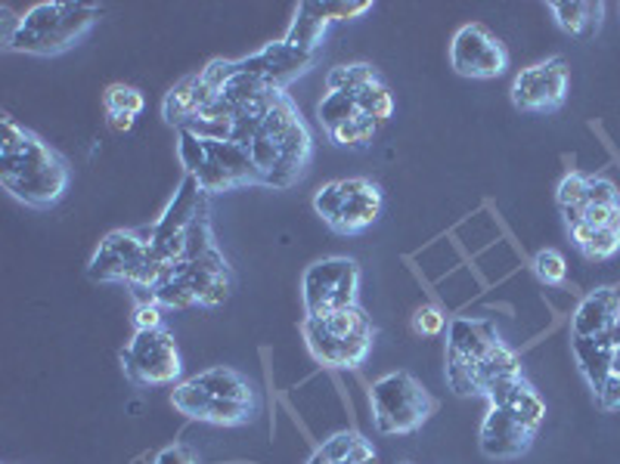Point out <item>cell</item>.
I'll return each instance as SVG.
<instances>
[{
    "mask_svg": "<svg viewBox=\"0 0 620 464\" xmlns=\"http://www.w3.org/2000/svg\"><path fill=\"white\" fill-rule=\"evenodd\" d=\"M596 397H599L602 409H620V375H608Z\"/></svg>",
    "mask_w": 620,
    "mask_h": 464,
    "instance_id": "74e56055",
    "label": "cell"
},
{
    "mask_svg": "<svg viewBox=\"0 0 620 464\" xmlns=\"http://www.w3.org/2000/svg\"><path fill=\"white\" fill-rule=\"evenodd\" d=\"M249 152H252V162L261 177V186L289 190L304 177L311 155H314V140H311V127L304 125L295 100L286 90H277L274 106L267 112L264 125L257 127Z\"/></svg>",
    "mask_w": 620,
    "mask_h": 464,
    "instance_id": "7a4b0ae2",
    "label": "cell"
},
{
    "mask_svg": "<svg viewBox=\"0 0 620 464\" xmlns=\"http://www.w3.org/2000/svg\"><path fill=\"white\" fill-rule=\"evenodd\" d=\"M193 384L199 394L212 397V400H230V402H249V405H257V394L252 387V381L245 375H239L236 369H227V365H214V369H205L199 372L195 378H187Z\"/></svg>",
    "mask_w": 620,
    "mask_h": 464,
    "instance_id": "ffe728a7",
    "label": "cell"
},
{
    "mask_svg": "<svg viewBox=\"0 0 620 464\" xmlns=\"http://www.w3.org/2000/svg\"><path fill=\"white\" fill-rule=\"evenodd\" d=\"M379 81V72L372 65L354 63V65H336L329 75H326V90H347V93H357L360 87Z\"/></svg>",
    "mask_w": 620,
    "mask_h": 464,
    "instance_id": "f1b7e54d",
    "label": "cell"
},
{
    "mask_svg": "<svg viewBox=\"0 0 620 464\" xmlns=\"http://www.w3.org/2000/svg\"><path fill=\"white\" fill-rule=\"evenodd\" d=\"M531 267H534L536 279H540L543 285H549V288H561L565 279H568V260H565V254L556 252V248L536 252Z\"/></svg>",
    "mask_w": 620,
    "mask_h": 464,
    "instance_id": "4dcf8cb0",
    "label": "cell"
},
{
    "mask_svg": "<svg viewBox=\"0 0 620 464\" xmlns=\"http://www.w3.org/2000/svg\"><path fill=\"white\" fill-rule=\"evenodd\" d=\"M571 239H574V248L586 260H611L620 252V232L596 230V227L578 223V227H571Z\"/></svg>",
    "mask_w": 620,
    "mask_h": 464,
    "instance_id": "484cf974",
    "label": "cell"
},
{
    "mask_svg": "<svg viewBox=\"0 0 620 464\" xmlns=\"http://www.w3.org/2000/svg\"><path fill=\"white\" fill-rule=\"evenodd\" d=\"M314 56H317L314 50H304V47H295L289 41H277L267 43L255 56L239 60V68L261 78L264 85L274 87V90H286L289 81H295L301 72H307L314 65Z\"/></svg>",
    "mask_w": 620,
    "mask_h": 464,
    "instance_id": "5bb4252c",
    "label": "cell"
},
{
    "mask_svg": "<svg viewBox=\"0 0 620 464\" xmlns=\"http://www.w3.org/2000/svg\"><path fill=\"white\" fill-rule=\"evenodd\" d=\"M574 357H578L580 372L586 384L599 394L602 384L611 375V357H615V340L611 335H602V338H574Z\"/></svg>",
    "mask_w": 620,
    "mask_h": 464,
    "instance_id": "603a6c76",
    "label": "cell"
},
{
    "mask_svg": "<svg viewBox=\"0 0 620 464\" xmlns=\"http://www.w3.org/2000/svg\"><path fill=\"white\" fill-rule=\"evenodd\" d=\"M488 400H491V405H503L515 422H521L531 430H536L543 424V415H546V405L540 400V394L524 378L499 381L488 394Z\"/></svg>",
    "mask_w": 620,
    "mask_h": 464,
    "instance_id": "ac0fdd59",
    "label": "cell"
},
{
    "mask_svg": "<svg viewBox=\"0 0 620 464\" xmlns=\"http://www.w3.org/2000/svg\"><path fill=\"white\" fill-rule=\"evenodd\" d=\"M326 7V16L332 22H344V20H354V16H364L372 10V3H322Z\"/></svg>",
    "mask_w": 620,
    "mask_h": 464,
    "instance_id": "e575fe53",
    "label": "cell"
},
{
    "mask_svg": "<svg viewBox=\"0 0 620 464\" xmlns=\"http://www.w3.org/2000/svg\"><path fill=\"white\" fill-rule=\"evenodd\" d=\"M143 106H147L143 93L130 85H109L106 93H103V108H106L109 127H112L115 133H128L134 121H137V115L143 112Z\"/></svg>",
    "mask_w": 620,
    "mask_h": 464,
    "instance_id": "cb8c5ba5",
    "label": "cell"
},
{
    "mask_svg": "<svg viewBox=\"0 0 620 464\" xmlns=\"http://www.w3.org/2000/svg\"><path fill=\"white\" fill-rule=\"evenodd\" d=\"M491 319H453L447 335V384L459 397H475L471 372L499 344Z\"/></svg>",
    "mask_w": 620,
    "mask_h": 464,
    "instance_id": "30bf717a",
    "label": "cell"
},
{
    "mask_svg": "<svg viewBox=\"0 0 620 464\" xmlns=\"http://www.w3.org/2000/svg\"><path fill=\"white\" fill-rule=\"evenodd\" d=\"M212 100L214 93L205 87L202 75L195 72V75H187L184 81H177V85L168 90V96H165V103H162V115H165L168 125L180 130V127L190 125L195 115L208 106Z\"/></svg>",
    "mask_w": 620,
    "mask_h": 464,
    "instance_id": "d6986e66",
    "label": "cell"
},
{
    "mask_svg": "<svg viewBox=\"0 0 620 464\" xmlns=\"http://www.w3.org/2000/svg\"><path fill=\"white\" fill-rule=\"evenodd\" d=\"M450 65L463 78L491 81L509 68V50L503 47V41L493 35L491 28H484L481 22H469L450 41Z\"/></svg>",
    "mask_w": 620,
    "mask_h": 464,
    "instance_id": "7c38bea8",
    "label": "cell"
},
{
    "mask_svg": "<svg viewBox=\"0 0 620 464\" xmlns=\"http://www.w3.org/2000/svg\"><path fill=\"white\" fill-rule=\"evenodd\" d=\"M583 198H586V173H578V170L565 173V177H561V183H558V190H556L558 211L583 208Z\"/></svg>",
    "mask_w": 620,
    "mask_h": 464,
    "instance_id": "1f68e13d",
    "label": "cell"
},
{
    "mask_svg": "<svg viewBox=\"0 0 620 464\" xmlns=\"http://www.w3.org/2000/svg\"><path fill=\"white\" fill-rule=\"evenodd\" d=\"M307 464H329V459H326V455H322L320 449H317V452L311 455V462H307Z\"/></svg>",
    "mask_w": 620,
    "mask_h": 464,
    "instance_id": "ab89813d",
    "label": "cell"
},
{
    "mask_svg": "<svg viewBox=\"0 0 620 464\" xmlns=\"http://www.w3.org/2000/svg\"><path fill=\"white\" fill-rule=\"evenodd\" d=\"M608 205H620L618 186L608 177H586V198L583 208H608Z\"/></svg>",
    "mask_w": 620,
    "mask_h": 464,
    "instance_id": "836d02e7",
    "label": "cell"
},
{
    "mask_svg": "<svg viewBox=\"0 0 620 464\" xmlns=\"http://www.w3.org/2000/svg\"><path fill=\"white\" fill-rule=\"evenodd\" d=\"M97 20H100L97 3L43 0L35 3L7 35V50L28 56H56L81 41Z\"/></svg>",
    "mask_w": 620,
    "mask_h": 464,
    "instance_id": "3957f363",
    "label": "cell"
},
{
    "mask_svg": "<svg viewBox=\"0 0 620 464\" xmlns=\"http://www.w3.org/2000/svg\"><path fill=\"white\" fill-rule=\"evenodd\" d=\"M534 434L536 430L515 422L503 405H491L488 418L481 424V452L488 459H496V462H513L531 449Z\"/></svg>",
    "mask_w": 620,
    "mask_h": 464,
    "instance_id": "2e32d148",
    "label": "cell"
},
{
    "mask_svg": "<svg viewBox=\"0 0 620 464\" xmlns=\"http://www.w3.org/2000/svg\"><path fill=\"white\" fill-rule=\"evenodd\" d=\"M172 405L180 415H187V418H193V422L217 424V427H242V424L252 422L257 412V405H249V402L212 400V397L199 394L190 381L174 384Z\"/></svg>",
    "mask_w": 620,
    "mask_h": 464,
    "instance_id": "9a60e30c",
    "label": "cell"
},
{
    "mask_svg": "<svg viewBox=\"0 0 620 464\" xmlns=\"http://www.w3.org/2000/svg\"><path fill=\"white\" fill-rule=\"evenodd\" d=\"M357 108H360V115L372 118L376 125H385L388 118H391V112H394V96H391V90L382 85V78L357 90Z\"/></svg>",
    "mask_w": 620,
    "mask_h": 464,
    "instance_id": "83f0119b",
    "label": "cell"
},
{
    "mask_svg": "<svg viewBox=\"0 0 620 464\" xmlns=\"http://www.w3.org/2000/svg\"><path fill=\"white\" fill-rule=\"evenodd\" d=\"M611 340H615V344H620V317H618V325L611 328Z\"/></svg>",
    "mask_w": 620,
    "mask_h": 464,
    "instance_id": "60d3db41",
    "label": "cell"
},
{
    "mask_svg": "<svg viewBox=\"0 0 620 464\" xmlns=\"http://www.w3.org/2000/svg\"><path fill=\"white\" fill-rule=\"evenodd\" d=\"M444 328H447V317H444V310L438 304H422L413 313V332L422 335V338H438Z\"/></svg>",
    "mask_w": 620,
    "mask_h": 464,
    "instance_id": "d6a6232c",
    "label": "cell"
},
{
    "mask_svg": "<svg viewBox=\"0 0 620 464\" xmlns=\"http://www.w3.org/2000/svg\"><path fill=\"white\" fill-rule=\"evenodd\" d=\"M521 378V357L515 353L506 340H499L488 357L481 359L471 372L475 397H488L499 381Z\"/></svg>",
    "mask_w": 620,
    "mask_h": 464,
    "instance_id": "7402d4cb",
    "label": "cell"
},
{
    "mask_svg": "<svg viewBox=\"0 0 620 464\" xmlns=\"http://www.w3.org/2000/svg\"><path fill=\"white\" fill-rule=\"evenodd\" d=\"M230 288H233L230 263L217 248H212L193 260L168 263L150 288V295L159 307L187 310V307H217L230 297Z\"/></svg>",
    "mask_w": 620,
    "mask_h": 464,
    "instance_id": "5b68a950",
    "label": "cell"
},
{
    "mask_svg": "<svg viewBox=\"0 0 620 464\" xmlns=\"http://www.w3.org/2000/svg\"><path fill=\"white\" fill-rule=\"evenodd\" d=\"M137 332H152V328H165L162 325V307L159 304H137Z\"/></svg>",
    "mask_w": 620,
    "mask_h": 464,
    "instance_id": "d590c367",
    "label": "cell"
},
{
    "mask_svg": "<svg viewBox=\"0 0 620 464\" xmlns=\"http://www.w3.org/2000/svg\"><path fill=\"white\" fill-rule=\"evenodd\" d=\"M376 133H379V125H376L372 118H366V115H357V118H351L347 125L336 127V130L329 133V140H332L336 146L344 149H366L376 140Z\"/></svg>",
    "mask_w": 620,
    "mask_h": 464,
    "instance_id": "f546056e",
    "label": "cell"
},
{
    "mask_svg": "<svg viewBox=\"0 0 620 464\" xmlns=\"http://www.w3.org/2000/svg\"><path fill=\"white\" fill-rule=\"evenodd\" d=\"M329 22L332 20L326 16V7H322V3H301L299 10H295V22H292V28H289V35H286V41L317 53V43L322 41Z\"/></svg>",
    "mask_w": 620,
    "mask_h": 464,
    "instance_id": "d4e9b609",
    "label": "cell"
},
{
    "mask_svg": "<svg viewBox=\"0 0 620 464\" xmlns=\"http://www.w3.org/2000/svg\"><path fill=\"white\" fill-rule=\"evenodd\" d=\"M571 85V68L565 56H549L543 63L528 65L515 75L513 81V106L528 115H546L565 106Z\"/></svg>",
    "mask_w": 620,
    "mask_h": 464,
    "instance_id": "8fae6325",
    "label": "cell"
},
{
    "mask_svg": "<svg viewBox=\"0 0 620 464\" xmlns=\"http://www.w3.org/2000/svg\"><path fill=\"white\" fill-rule=\"evenodd\" d=\"M177 155L205 195L261 183L252 152L233 140H202L190 130H177Z\"/></svg>",
    "mask_w": 620,
    "mask_h": 464,
    "instance_id": "277c9868",
    "label": "cell"
},
{
    "mask_svg": "<svg viewBox=\"0 0 620 464\" xmlns=\"http://www.w3.org/2000/svg\"><path fill=\"white\" fill-rule=\"evenodd\" d=\"M382 208H385V198L372 180L347 177V180H339V208L326 227L339 235H357L382 217Z\"/></svg>",
    "mask_w": 620,
    "mask_h": 464,
    "instance_id": "4fadbf2b",
    "label": "cell"
},
{
    "mask_svg": "<svg viewBox=\"0 0 620 464\" xmlns=\"http://www.w3.org/2000/svg\"><path fill=\"white\" fill-rule=\"evenodd\" d=\"M620 317V292L605 285L580 300V307L571 317V338H602L611 335Z\"/></svg>",
    "mask_w": 620,
    "mask_h": 464,
    "instance_id": "e0dca14e",
    "label": "cell"
},
{
    "mask_svg": "<svg viewBox=\"0 0 620 464\" xmlns=\"http://www.w3.org/2000/svg\"><path fill=\"white\" fill-rule=\"evenodd\" d=\"M372 422L379 434L404 437L419 430L434 415L438 402L409 372H388L369 387Z\"/></svg>",
    "mask_w": 620,
    "mask_h": 464,
    "instance_id": "52a82bcc",
    "label": "cell"
},
{
    "mask_svg": "<svg viewBox=\"0 0 620 464\" xmlns=\"http://www.w3.org/2000/svg\"><path fill=\"white\" fill-rule=\"evenodd\" d=\"M611 375H620V344H615V357H611Z\"/></svg>",
    "mask_w": 620,
    "mask_h": 464,
    "instance_id": "f35d334b",
    "label": "cell"
},
{
    "mask_svg": "<svg viewBox=\"0 0 620 464\" xmlns=\"http://www.w3.org/2000/svg\"><path fill=\"white\" fill-rule=\"evenodd\" d=\"M549 13L556 16L558 28L571 35L574 41H590L596 38L605 16V3L596 0H571V3H549Z\"/></svg>",
    "mask_w": 620,
    "mask_h": 464,
    "instance_id": "44dd1931",
    "label": "cell"
},
{
    "mask_svg": "<svg viewBox=\"0 0 620 464\" xmlns=\"http://www.w3.org/2000/svg\"><path fill=\"white\" fill-rule=\"evenodd\" d=\"M122 369L137 387H172L184 375L180 350L168 328L134 332L130 344L122 350Z\"/></svg>",
    "mask_w": 620,
    "mask_h": 464,
    "instance_id": "9c48e42d",
    "label": "cell"
},
{
    "mask_svg": "<svg viewBox=\"0 0 620 464\" xmlns=\"http://www.w3.org/2000/svg\"><path fill=\"white\" fill-rule=\"evenodd\" d=\"M360 108H357V93H347V90H326V96L317 106V118L326 133H332L336 127L347 125L351 118H357Z\"/></svg>",
    "mask_w": 620,
    "mask_h": 464,
    "instance_id": "4316f807",
    "label": "cell"
},
{
    "mask_svg": "<svg viewBox=\"0 0 620 464\" xmlns=\"http://www.w3.org/2000/svg\"><path fill=\"white\" fill-rule=\"evenodd\" d=\"M152 464H199V459H195V452L190 449V446H168V449H162L155 459H152Z\"/></svg>",
    "mask_w": 620,
    "mask_h": 464,
    "instance_id": "8d00e7d4",
    "label": "cell"
},
{
    "mask_svg": "<svg viewBox=\"0 0 620 464\" xmlns=\"http://www.w3.org/2000/svg\"><path fill=\"white\" fill-rule=\"evenodd\" d=\"M0 183L28 208H53L72 183V170L63 155L47 146L41 137L20 127L13 118H3Z\"/></svg>",
    "mask_w": 620,
    "mask_h": 464,
    "instance_id": "6da1fadb",
    "label": "cell"
},
{
    "mask_svg": "<svg viewBox=\"0 0 620 464\" xmlns=\"http://www.w3.org/2000/svg\"><path fill=\"white\" fill-rule=\"evenodd\" d=\"M360 267L351 257H326L301 275V300L307 317H326L357 307Z\"/></svg>",
    "mask_w": 620,
    "mask_h": 464,
    "instance_id": "ba28073f",
    "label": "cell"
},
{
    "mask_svg": "<svg viewBox=\"0 0 620 464\" xmlns=\"http://www.w3.org/2000/svg\"><path fill=\"white\" fill-rule=\"evenodd\" d=\"M376 328L360 307L304 319V340L311 357L326 369H357L372 350Z\"/></svg>",
    "mask_w": 620,
    "mask_h": 464,
    "instance_id": "8992f818",
    "label": "cell"
}]
</instances>
